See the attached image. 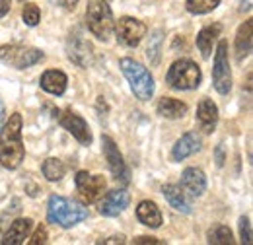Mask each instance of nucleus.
Listing matches in <instances>:
<instances>
[{
  "label": "nucleus",
  "mask_w": 253,
  "mask_h": 245,
  "mask_svg": "<svg viewBox=\"0 0 253 245\" xmlns=\"http://www.w3.org/2000/svg\"><path fill=\"white\" fill-rule=\"evenodd\" d=\"M26 158L22 140V115L12 113L0 128V163L6 169H18Z\"/></svg>",
  "instance_id": "f257e3e1"
},
{
  "label": "nucleus",
  "mask_w": 253,
  "mask_h": 245,
  "mask_svg": "<svg viewBox=\"0 0 253 245\" xmlns=\"http://www.w3.org/2000/svg\"><path fill=\"white\" fill-rule=\"evenodd\" d=\"M88 218V208L78 201L66 199L61 195H51L47 201V220L61 228H72Z\"/></svg>",
  "instance_id": "f03ea898"
},
{
  "label": "nucleus",
  "mask_w": 253,
  "mask_h": 245,
  "mask_svg": "<svg viewBox=\"0 0 253 245\" xmlns=\"http://www.w3.org/2000/svg\"><path fill=\"white\" fill-rule=\"evenodd\" d=\"M119 66H121V72L125 74L126 82L130 84V90L134 93V97L140 101L152 99L156 86H154V78H152L150 70L144 64H140L134 59H128V57L121 59Z\"/></svg>",
  "instance_id": "7ed1b4c3"
},
{
  "label": "nucleus",
  "mask_w": 253,
  "mask_h": 245,
  "mask_svg": "<svg viewBox=\"0 0 253 245\" xmlns=\"http://www.w3.org/2000/svg\"><path fill=\"white\" fill-rule=\"evenodd\" d=\"M86 24L92 35L99 41H107L113 33L115 22H113V12L107 4V0H90L86 8Z\"/></svg>",
  "instance_id": "20e7f679"
},
{
  "label": "nucleus",
  "mask_w": 253,
  "mask_h": 245,
  "mask_svg": "<svg viewBox=\"0 0 253 245\" xmlns=\"http://www.w3.org/2000/svg\"><path fill=\"white\" fill-rule=\"evenodd\" d=\"M201 80H203V74H201V68L197 66V62L189 61V59H179L175 61L168 74H166V82L169 88L173 90H197L201 86Z\"/></svg>",
  "instance_id": "39448f33"
},
{
  "label": "nucleus",
  "mask_w": 253,
  "mask_h": 245,
  "mask_svg": "<svg viewBox=\"0 0 253 245\" xmlns=\"http://www.w3.org/2000/svg\"><path fill=\"white\" fill-rule=\"evenodd\" d=\"M43 53L35 47L26 45H2L0 47V61L16 70H26L39 61H43Z\"/></svg>",
  "instance_id": "423d86ee"
},
{
  "label": "nucleus",
  "mask_w": 253,
  "mask_h": 245,
  "mask_svg": "<svg viewBox=\"0 0 253 245\" xmlns=\"http://www.w3.org/2000/svg\"><path fill=\"white\" fill-rule=\"evenodd\" d=\"M66 55L80 68H88L94 62V47L80 30H72L66 39Z\"/></svg>",
  "instance_id": "0eeeda50"
},
{
  "label": "nucleus",
  "mask_w": 253,
  "mask_h": 245,
  "mask_svg": "<svg viewBox=\"0 0 253 245\" xmlns=\"http://www.w3.org/2000/svg\"><path fill=\"white\" fill-rule=\"evenodd\" d=\"M212 84L216 92L226 95L232 90V70H230V59H228V43L218 41L216 53H214V68H212Z\"/></svg>",
  "instance_id": "6e6552de"
},
{
  "label": "nucleus",
  "mask_w": 253,
  "mask_h": 245,
  "mask_svg": "<svg viewBox=\"0 0 253 245\" xmlns=\"http://www.w3.org/2000/svg\"><path fill=\"white\" fill-rule=\"evenodd\" d=\"M101 150H103V156H105L107 165H109V171L115 177V181L128 185V181H130V171H128L125 160H123V156H121L117 144H115V140L111 136H107V134L101 136Z\"/></svg>",
  "instance_id": "1a4fd4ad"
},
{
  "label": "nucleus",
  "mask_w": 253,
  "mask_h": 245,
  "mask_svg": "<svg viewBox=\"0 0 253 245\" xmlns=\"http://www.w3.org/2000/svg\"><path fill=\"white\" fill-rule=\"evenodd\" d=\"M115 33H117V39H119V43L121 45H125V47H136L140 41H142V37L146 35V24L144 22H140V20H136V18H130V16H123V18H119V22L115 24Z\"/></svg>",
  "instance_id": "9d476101"
},
{
  "label": "nucleus",
  "mask_w": 253,
  "mask_h": 245,
  "mask_svg": "<svg viewBox=\"0 0 253 245\" xmlns=\"http://www.w3.org/2000/svg\"><path fill=\"white\" fill-rule=\"evenodd\" d=\"M74 183H76V189L80 193V199L88 204L95 203L99 197H103V191L107 185L103 175H90L88 171H78L74 177Z\"/></svg>",
  "instance_id": "9b49d317"
},
{
  "label": "nucleus",
  "mask_w": 253,
  "mask_h": 245,
  "mask_svg": "<svg viewBox=\"0 0 253 245\" xmlns=\"http://www.w3.org/2000/svg\"><path fill=\"white\" fill-rule=\"evenodd\" d=\"M59 121H61V124H63L64 128H66L80 144H84V146H90V144H92V140H94L92 130H90L88 122L84 121L78 113H74V111H70V109H64L63 115L59 117Z\"/></svg>",
  "instance_id": "f8f14e48"
},
{
  "label": "nucleus",
  "mask_w": 253,
  "mask_h": 245,
  "mask_svg": "<svg viewBox=\"0 0 253 245\" xmlns=\"http://www.w3.org/2000/svg\"><path fill=\"white\" fill-rule=\"evenodd\" d=\"M130 203V195L126 193L125 189H115V191H109L103 201L99 203V214L101 216H119Z\"/></svg>",
  "instance_id": "ddd939ff"
},
{
  "label": "nucleus",
  "mask_w": 253,
  "mask_h": 245,
  "mask_svg": "<svg viewBox=\"0 0 253 245\" xmlns=\"http://www.w3.org/2000/svg\"><path fill=\"white\" fill-rule=\"evenodd\" d=\"M201 146H203L201 136H199L195 130H189V132H185V134L173 144V148H171V160H173V162H183L185 158H189V156L199 152Z\"/></svg>",
  "instance_id": "4468645a"
},
{
  "label": "nucleus",
  "mask_w": 253,
  "mask_h": 245,
  "mask_svg": "<svg viewBox=\"0 0 253 245\" xmlns=\"http://www.w3.org/2000/svg\"><path fill=\"white\" fill-rule=\"evenodd\" d=\"M33 228V222L32 218H18L10 224V228L6 230V234L2 236L0 244L2 245H22L26 244L30 232Z\"/></svg>",
  "instance_id": "2eb2a0df"
},
{
  "label": "nucleus",
  "mask_w": 253,
  "mask_h": 245,
  "mask_svg": "<svg viewBox=\"0 0 253 245\" xmlns=\"http://www.w3.org/2000/svg\"><path fill=\"white\" fill-rule=\"evenodd\" d=\"M197 122L205 134H211L218 124V107L212 99H201L197 107Z\"/></svg>",
  "instance_id": "dca6fc26"
},
{
  "label": "nucleus",
  "mask_w": 253,
  "mask_h": 245,
  "mask_svg": "<svg viewBox=\"0 0 253 245\" xmlns=\"http://www.w3.org/2000/svg\"><path fill=\"white\" fill-rule=\"evenodd\" d=\"M162 193L166 197V201L169 203L171 208H175L177 212H183V214H189L193 210V204H191V199L189 195L181 189V185H164L162 187Z\"/></svg>",
  "instance_id": "f3484780"
},
{
  "label": "nucleus",
  "mask_w": 253,
  "mask_h": 245,
  "mask_svg": "<svg viewBox=\"0 0 253 245\" xmlns=\"http://www.w3.org/2000/svg\"><path fill=\"white\" fill-rule=\"evenodd\" d=\"M181 189L189 197H201L207 191V177H205L203 169H199V167H187L181 173Z\"/></svg>",
  "instance_id": "a211bd4d"
},
{
  "label": "nucleus",
  "mask_w": 253,
  "mask_h": 245,
  "mask_svg": "<svg viewBox=\"0 0 253 245\" xmlns=\"http://www.w3.org/2000/svg\"><path fill=\"white\" fill-rule=\"evenodd\" d=\"M252 43H253V20H246L236 33V59L238 61H244L250 57L252 53Z\"/></svg>",
  "instance_id": "6ab92c4d"
},
{
  "label": "nucleus",
  "mask_w": 253,
  "mask_h": 245,
  "mask_svg": "<svg viewBox=\"0 0 253 245\" xmlns=\"http://www.w3.org/2000/svg\"><path fill=\"white\" fill-rule=\"evenodd\" d=\"M220 31H222L220 24L207 26V28H203V30L199 31V35H197V47H199V51H201V55L205 59H211V55L214 51V45H216V41L220 37Z\"/></svg>",
  "instance_id": "aec40b11"
},
{
  "label": "nucleus",
  "mask_w": 253,
  "mask_h": 245,
  "mask_svg": "<svg viewBox=\"0 0 253 245\" xmlns=\"http://www.w3.org/2000/svg\"><path fill=\"white\" fill-rule=\"evenodd\" d=\"M136 218H138V222H140L142 226L152 228V230L160 228L162 222H164L158 204L152 203V201H142V203H138V206H136Z\"/></svg>",
  "instance_id": "412c9836"
},
{
  "label": "nucleus",
  "mask_w": 253,
  "mask_h": 245,
  "mask_svg": "<svg viewBox=\"0 0 253 245\" xmlns=\"http://www.w3.org/2000/svg\"><path fill=\"white\" fill-rule=\"evenodd\" d=\"M41 88L51 95H63L66 92V84H68V78L63 70H47L43 72L41 76Z\"/></svg>",
  "instance_id": "4be33fe9"
},
{
  "label": "nucleus",
  "mask_w": 253,
  "mask_h": 245,
  "mask_svg": "<svg viewBox=\"0 0 253 245\" xmlns=\"http://www.w3.org/2000/svg\"><path fill=\"white\" fill-rule=\"evenodd\" d=\"M156 111L164 119H181L187 113V103L173 97H162L156 105Z\"/></svg>",
  "instance_id": "5701e85b"
},
{
  "label": "nucleus",
  "mask_w": 253,
  "mask_h": 245,
  "mask_svg": "<svg viewBox=\"0 0 253 245\" xmlns=\"http://www.w3.org/2000/svg\"><path fill=\"white\" fill-rule=\"evenodd\" d=\"M41 171H43V175H45V179L47 181H61L64 177V173H66V167H64V163L61 160H57V158H49V160H45L43 162V167H41Z\"/></svg>",
  "instance_id": "b1692460"
},
{
  "label": "nucleus",
  "mask_w": 253,
  "mask_h": 245,
  "mask_svg": "<svg viewBox=\"0 0 253 245\" xmlns=\"http://www.w3.org/2000/svg\"><path fill=\"white\" fill-rule=\"evenodd\" d=\"M162 43H164V31L154 30L150 33V39H148V47H146V57L152 66H156L162 57Z\"/></svg>",
  "instance_id": "393cba45"
},
{
  "label": "nucleus",
  "mask_w": 253,
  "mask_h": 245,
  "mask_svg": "<svg viewBox=\"0 0 253 245\" xmlns=\"http://www.w3.org/2000/svg\"><path fill=\"white\" fill-rule=\"evenodd\" d=\"M207 242L212 245H232L234 244V234H232V230L228 226L218 224V226H214V228L209 230Z\"/></svg>",
  "instance_id": "a878e982"
},
{
  "label": "nucleus",
  "mask_w": 253,
  "mask_h": 245,
  "mask_svg": "<svg viewBox=\"0 0 253 245\" xmlns=\"http://www.w3.org/2000/svg\"><path fill=\"white\" fill-rule=\"evenodd\" d=\"M218 4H220V0H187L185 2V8H187V12H191V14L201 16V14L212 12L214 8H218Z\"/></svg>",
  "instance_id": "bb28decb"
},
{
  "label": "nucleus",
  "mask_w": 253,
  "mask_h": 245,
  "mask_svg": "<svg viewBox=\"0 0 253 245\" xmlns=\"http://www.w3.org/2000/svg\"><path fill=\"white\" fill-rule=\"evenodd\" d=\"M22 18H24L26 26L35 28L39 24V20H41V12H39V8L35 4H26L24 10H22Z\"/></svg>",
  "instance_id": "cd10ccee"
},
{
  "label": "nucleus",
  "mask_w": 253,
  "mask_h": 245,
  "mask_svg": "<svg viewBox=\"0 0 253 245\" xmlns=\"http://www.w3.org/2000/svg\"><path fill=\"white\" fill-rule=\"evenodd\" d=\"M240 238H242V244L252 245V242H253L252 222H250L248 216H242V218H240Z\"/></svg>",
  "instance_id": "c85d7f7f"
},
{
  "label": "nucleus",
  "mask_w": 253,
  "mask_h": 245,
  "mask_svg": "<svg viewBox=\"0 0 253 245\" xmlns=\"http://www.w3.org/2000/svg\"><path fill=\"white\" fill-rule=\"evenodd\" d=\"M47 228L43 226V224H39L37 228H35V232H33V236L30 238V245H41V244H47Z\"/></svg>",
  "instance_id": "c756f323"
},
{
  "label": "nucleus",
  "mask_w": 253,
  "mask_h": 245,
  "mask_svg": "<svg viewBox=\"0 0 253 245\" xmlns=\"http://www.w3.org/2000/svg\"><path fill=\"white\" fill-rule=\"evenodd\" d=\"M132 244H154V245H158L162 244L160 240H156V238H148V236H140V238H136Z\"/></svg>",
  "instance_id": "7c9ffc66"
},
{
  "label": "nucleus",
  "mask_w": 253,
  "mask_h": 245,
  "mask_svg": "<svg viewBox=\"0 0 253 245\" xmlns=\"http://www.w3.org/2000/svg\"><path fill=\"white\" fill-rule=\"evenodd\" d=\"M216 165H218V167H222V165H224V162H226V158H224V146H222V144H218V146H216Z\"/></svg>",
  "instance_id": "2f4dec72"
},
{
  "label": "nucleus",
  "mask_w": 253,
  "mask_h": 245,
  "mask_svg": "<svg viewBox=\"0 0 253 245\" xmlns=\"http://www.w3.org/2000/svg\"><path fill=\"white\" fill-rule=\"evenodd\" d=\"M97 244H125V238L123 236H111L107 240H99Z\"/></svg>",
  "instance_id": "473e14b6"
},
{
  "label": "nucleus",
  "mask_w": 253,
  "mask_h": 245,
  "mask_svg": "<svg viewBox=\"0 0 253 245\" xmlns=\"http://www.w3.org/2000/svg\"><path fill=\"white\" fill-rule=\"evenodd\" d=\"M10 4H12V0H0V18H4L10 12Z\"/></svg>",
  "instance_id": "72a5a7b5"
},
{
  "label": "nucleus",
  "mask_w": 253,
  "mask_h": 245,
  "mask_svg": "<svg viewBox=\"0 0 253 245\" xmlns=\"http://www.w3.org/2000/svg\"><path fill=\"white\" fill-rule=\"evenodd\" d=\"M250 10H252V0H242L240 12H250Z\"/></svg>",
  "instance_id": "f704fd0d"
},
{
  "label": "nucleus",
  "mask_w": 253,
  "mask_h": 245,
  "mask_svg": "<svg viewBox=\"0 0 253 245\" xmlns=\"http://www.w3.org/2000/svg\"><path fill=\"white\" fill-rule=\"evenodd\" d=\"M4 121H6V109H4V103L0 101V128H2Z\"/></svg>",
  "instance_id": "c9c22d12"
},
{
  "label": "nucleus",
  "mask_w": 253,
  "mask_h": 245,
  "mask_svg": "<svg viewBox=\"0 0 253 245\" xmlns=\"http://www.w3.org/2000/svg\"><path fill=\"white\" fill-rule=\"evenodd\" d=\"M76 4H78V0H64V8H66V10H72V8H74V6H76Z\"/></svg>",
  "instance_id": "e433bc0d"
},
{
  "label": "nucleus",
  "mask_w": 253,
  "mask_h": 245,
  "mask_svg": "<svg viewBox=\"0 0 253 245\" xmlns=\"http://www.w3.org/2000/svg\"><path fill=\"white\" fill-rule=\"evenodd\" d=\"M51 2H53V4H57V6H63L64 4V0H51Z\"/></svg>",
  "instance_id": "4c0bfd02"
},
{
  "label": "nucleus",
  "mask_w": 253,
  "mask_h": 245,
  "mask_svg": "<svg viewBox=\"0 0 253 245\" xmlns=\"http://www.w3.org/2000/svg\"><path fill=\"white\" fill-rule=\"evenodd\" d=\"M20 2H26V0H20Z\"/></svg>",
  "instance_id": "58836bf2"
}]
</instances>
